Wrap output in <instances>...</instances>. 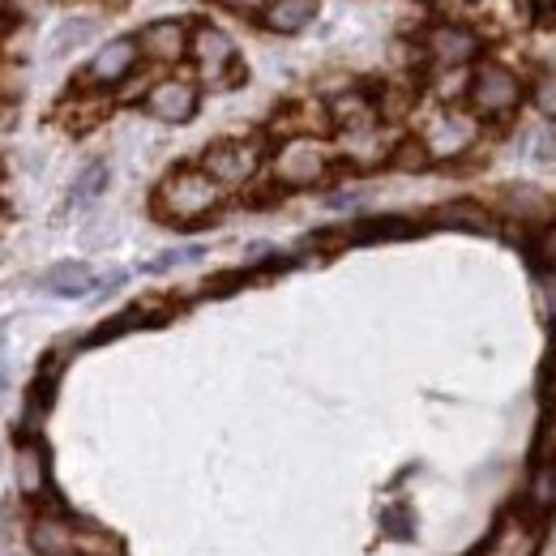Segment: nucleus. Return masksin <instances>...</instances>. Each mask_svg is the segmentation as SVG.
Instances as JSON below:
<instances>
[{"instance_id": "17", "label": "nucleus", "mask_w": 556, "mask_h": 556, "mask_svg": "<svg viewBox=\"0 0 556 556\" xmlns=\"http://www.w3.org/2000/svg\"><path fill=\"white\" fill-rule=\"evenodd\" d=\"M17 488H22V496H39L43 488H48V454H43V445L39 441H26L22 450H17Z\"/></svg>"}, {"instance_id": "21", "label": "nucleus", "mask_w": 556, "mask_h": 556, "mask_svg": "<svg viewBox=\"0 0 556 556\" xmlns=\"http://www.w3.org/2000/svg\"><path fill=\"white\" fill-rule=\"evenodd\" d=\"M103 189H108V163H90V167L73 180V202L86 206V202H94Z\"/></svg>"}, {"instance_id": "15", "label": "nucleus", "mask_w": 556, "mask_h": 556, "mask_svg": "<svg viewBox=\"0 0 556 556\" xmlns=\"http://www.w3.org/2000/svg\"><path fill=\"white\" fill-rule=\"evenodd\" d=\"M30 544L39 556H81V535L61 518H39L30 527Z\"/></svg>"}, {"instance_id": "1", "label": "nucleus", "mask_w": 556, "mask_h": 556, "mask_svg": "<svg viewBox=\"0 0 556 556\" xmlns=\"http://www.w3.org/2000/svg\"><path fill=\"white\" fill-rule=\"evenodd\" d=\"M223 198L227 189H218L202 167H172L154 189V214L172 227H193V223H206L223 206Z\"/></svg>"}, {"instance_id": "4", "label": "nucleus", "mask_w": 556, "mask_h": 556, "mask_svg": "<svg viewBox=\"0 0 556 556\" xmlns=\"http://www.w3.org/2000/svg\"><path fill=\"white\" fill-rule=\"evenodd\" d=\"M480 134H484L480 116H471L467 108H445L424 125L419 146H424L428 163H454V159H463L480 146Z\"/></svg>"}, {"instance_id": "9", "label": "nucleus", "mask_w": 556, "mask_h": 556, "mask_svg": "<svg viewBox=\"0 0 556 556\" xmlns=\"http://www.w3.org/2000/svg\"><path fill=\"white\" fill-rule=\"evenodd\" d=\"M544 548V531L540 518H531L527 509L505 514V522L488 535V544L480 548V556H535Z\"/></svg>"}, {"instance_id": "10", "label": "nucleus", "mask_w": 556, "mask_h": 556, "mask_svg": "<svg viewBox=\"0 0 556 556\" xmlns=\"http://www.w3.org/2000/svg\"><path fill=\"white\" fill-rule=\"evenodd\" d=\"M138 61H141L138 39H112V43H103V48L90 56V65H86V86H99V90L121 86V81L134 77Z\"/></svg>"}, {"instance_id": "27", "label": "nucleus", "mask_w": 556, "mask_h": 556, "mask_svg": "<svg viewBox=\"0 0 556 556\" xmlns=\"http://www.w3.org/2000/svg\"><path fill=\"white\" fill-rule=\"evenodd\" d=\"M531 159H535V163H556V138L553 134H535V138H531Z\"/></svg>"}, {"instance_id": "16", "label": "nucleus", "mask_w": 556, "mask_h": 556, "mask_svg": "<svg viewBox=\"0 0 556 556\" xmlns=\"http://www.w3.org/2000/svg\"><path fill=\"white\" fill-rule=\"evenodd\" d=\"M94 270L86 262H56L48 275H43V287L52 295H65V300H77V295H90L94 291Z\"/></svg>"}, {"instance_id": "28", "label": "nucleus", "mask_w": 556, "mask_h": 556, "mask_svg": "<svg viewBox=\"0 0 556 556\" xmlns=\"http://www.w3.org/2000/svg\"><path fill=\"white\" fill-rule=\"evenodd\" d=\"M223 9H231V13H262L266 9V0H218Z\"/></svg>"}, {"instance_id": "6", "label": "nucleus", "mask_w": 556, "mask_h": 556, "mask_svg": "<svg viewBox=\"0 0 556 556\" xmlns=\"http://www.w3.org/2000/svg\"><path fill=\"white\" fill-rule=\"evenodd\" d=\"M480 52H484V39L463 22H432L424 30V56L437 70H467V65L476 70Z\"/></svg>"}, {"instance_id": "13", "label": "nucleus", "mask_w": 556, "mask_h": 556, "mask_svg": "<svg viewBox=\"0 0 556 556\" xmlns=\"http://www.w3.org/2000/svg\"><path fill=\"white\" fill-rule=\"evenodd\" d=\"M326 112H330V121H334L343 134H368V129L381 125L377 99H372L368 90H339V94L326 103Z\"/></svg>"}, {"instance_id": "23", "label": "nucleus", "mask_w": 556, "mask_h": 556, "mask_svg": "<svg viewBox=\"0 0 556 556\" xmlns=\"http://www.w3.org/2000/svg\"><path fill=\"white\" fill-rule=\"evenodd\" d=\"M202 257H206V249H202V244H185V249H167V253H159L146 270H150V275H167V270L189 266V262H202Z\"/></svg>"}, {"instance_id": "3", "label": "nucleus", "mask_w": 556, "mask_h": 556, "mask_svg": "<svg viewBox=\"0 0 556 556\" xmlns=\"http://www.w3.org/2000/svg\"><path fill=\"white\" fill-rule=\"evenodd\" d=\"M339 150L317 134H291L275 146L270 154V176H275L278 189H313L330 176Z\"/></svg>"}, {"instance_id": "26", "label": "nucleus", "mask_w": 556, "mask_h": 556, "mask_svg": "<svg viewBox=\"0 0 556 556\" xmlns=\"http://www.w3.org/2000/svg\"><path fill=\"white\" fill-rule=\"evenodd\" d=\"M399 167H407V172H419V167H428V154H424V146H419V138L403 141L394 154H390Z\"/></svg>"}, {"instance_id": "18", "label": "nucleus", "mask_w": 556, "mask_h": 556, "mask_svg": "<svg viewBox=\"0 0 556 556\" xmlns=\"http://www.w3.org/2000/svg\"><path fill=\"white\" fill-rule=\"evenodd\" d=\"M556 509V463L544 458L535 471H531V484H527V514L531 518H544Z\"/></svg>"}, {"instance_id": "19", "label": "nucleus", "mask_w": 556, "mask_h": 556, "mask_svg": "<svg viewBox=\"0 0 556 556\" xmlns=\"http://www.w3.org/2000/svg\"><path fill=\"white\" fill-rule=\"evenodd\" d=\"M437 223L454 231H496V218L480 202H450L437 210Z\"/></svg>"}, {"instance_id": "14", "label": "nucleus", "mask_w": 556, "mask_h": 556, "mask_svg": "<svg viewBox=\"0 0 556 556\" xmlns=\"http://www.w3.org/2000/svg\"><path fill=\"white\" fill-rule=\"evenodd\" d=\"M317 17V0H266L262 26L270 35H300Z\"/></svg>"}, {"instance_id": "20", "label": "nucleus", "mask_w": 556, "mask_h": 556, "mask_svg": "<svg viewBox=\"0 0 556 556\" xmlns=\"http://www.w3.org/2000/svg\"><path fill=\"white\" fill-rule=\"evenodd\" d=\"M90 35H94V22H90V17H70V22H61V30L52 35V56H70L73 48H81Z\"/></svg>"}, {"instance_id": "2", "label": "nucleus", "mask_w": 556, "mask_h": 556, "mask_svg": "<svg viewBox=\"0 0 556 556\" xmlns=\"http://www.w3.org/2000/svg\"><path fill=\"white\" fill-rule=\"evenodd\" d=\"M531 86L505 61H480L467 77V112L480 121H509L522 112Z\"/></svg>"}, {"instance_id": "12", "label": "nucleus", "mask_w": 556, "mask_h": 556, "mask_svg": "<svg viewBox=\"0 0 556 556\" xmlns=\"http://www.w3.org/2000/svg\"><path fill=\"white\" fill-rule=\"evenodd\" d=\"M501 214L509 223H522V227H535L540 231L553 218V198L540 185H505L501 189Z\"/></svg>"}, {"instance_id": "22", "label": "nucleus", "mask_w": 556, "mask_h": 556, "mask_svg": "<svg viewBox=\"0 0 556 556\" xmlns=\"http://www.w3.org/2000/svg\"><path fill=\"white\" fill-rule=\"evenodd\" d=\"M527 103L544 116V121H553L556 125V70L553 73H540L535 81H531V94H527Z\"/></svg>"}, {"instance_id": "29", "label": "nucleus", "mask_w": 556, "mask_h": 556, "mask_svg": "<svg viewBox=\"0 0 556 556\" xmlns=\"http://www.w3.org/2000/svg\"><path fill=\"white\" fill-rule=\"evenodd\" d=\"M0 399H4V372H0Z\"/></svg>"}, {"instance_id": "8", "label": "nucleus", "mask_w": 556, "mask_h": 556, "mask_svg": "<svg viewBox=\"0 0 556 556\" xmlns=\"http://www.w3.org/2000/svg\"><path fill=\"white\" fill-rule=\"evenodd\" d=\"M141 108H146V116H154L163 125H189L198 116V108H202V90L189 77H163V81H154L146 90Z\"/></svg>"}, {"instance_id": "5", "label": "nucleus", "mask_w": 556, "mask_h": 556, "mask_svg": "<svg viewBox=\"0 0 556 556\" xmlns=\"http://www.w3.org/2000/svg\"><path fill=\"white\" fill-rule=\"evenodd\" d=\"M198 167L206 172L218 189H240V185H249V180L257 176V167H262V146L244 138H223V141H214V146H206V154H202Z\"/></svg>"}, {"instance_id": "7", "label": "nucleus", "mask_w": 556, "mask_h": 556, "mask_svg": "<svg viewBox=\"0 0 556 556\" xmlns=\"http://www.w3.org/2000/svg\"><path fill=\"white\" fill-rule=\"evenodd\" d=\"M189 61H193L202 81L218 86V81H227V73L236 70V39L227 30H218L214 22H202V26L189 30Z\"/></svg>"}, {"instance_id": "24", "label": "nucleus", "mask_w": 556, "mask_h": 556, "mask_svg": "<svg viewBox=\"0 0 556 556\" xmlns=\"http://www.w3.org/2000/svg\"><path fill=\"white\" fill-rule=\"evenodd\" d=\"M535 262L548 270V275H556V218H548L540 231H535Z\"/></svg>"}, {"instance_id": "11", "label": "nucleus", "mask_w": 556, "mask_h": 556, "mask_svg": "<svg viewBox=\"0 0 556 556\" xmlns=\"http://www.w3.org/2000/svg\"><path fill=\"white\" fill-rule=\"evenodd\" d=\"M189 30H193V26H185L180 17L146 22L138 35L141 56L154 61V65H176V61H185V56H189Z\"/></svg>"}, {"instance_id": "25", "label": "nucleus", "mask_w": 556, "mask_h": 556, "mask_svg": "<svg viewBox=\"0 0 556 556\" xmlns=\"http://www.w3.org/2000/svg\"><path fill=\"white\" fill-rule=\"evenodd\" d=\"M355 240H386V236H412V223L403 218H377V223H364L359 231H351Z\"/></svg>"}]
</instances>
